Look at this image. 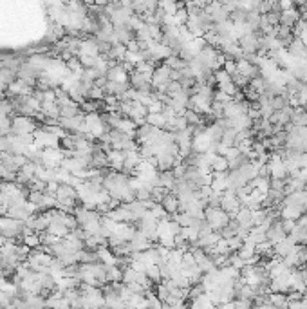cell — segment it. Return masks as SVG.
I'll list each match as a JSON object with an SVG mask.
<instances>
[{
	"mask_svg": "<svg viewBox=\"0 0 307 309\" xmlns=\"http://www.w3.org/2000/svg\"><path fill=\"white\" fill-rule=\"evenodd\" d=\"M204 219L208 221L212 226H213V230H222L224 226L228 224V221H230V215H228L222 208H212V206H206L204 208Z\"/></svg>",
	"mask_w": 307,
	"mask_h": 309,
	"instance_id": "cell-1",
	"label": "cell"
},
{
	"mask_svg": "<svg viewBox=\"0 0 307 309\" xmlns=\"http://www.w3.org/2000/svg\"><path fill=\"white\" fill-rule=\"evenodd\" d=\"M36 129V123L33 121L31 116H18L11 123V132L13 134H31Z\"/></svg>",
	"mask_w": 307,
	"mask_h": 309,
	"instance_id": "cell-2",
	"label": "cell"
},
{
	"mask_svg": "<svg viewBox=\"0 0 307 309\" xmlns=\"http://www.w3.org/2000/svg\"><path fill=\"white\" fill-rule=\"evenodd\" d=\"M206 11L210 13V17L213 20V24H219V22H224L230 18V11H228V7L220 2V0H213L212 4L206 6Z\"/></svg>",
	"mask_w": 307,
	"mask_h": 309,
	"instance_id": "cell-3",
	"label": "cell"
},
{
	"mask_svg": "<svg viewBox=\"0 0 307 309\" xmlns=\"http://www.w3.org/2000/svg\"><path fill=\"white\" fill-rule=\"evenodd\" d=\"M259 34H260V31H253V33L238 36V46H240L242 52H257L259 51Z\"/></svg>",
	"mask_w": 307,
	"mask_h": 309,
	"instance_id": "cell-4",
	"label": "cell"
},
{
	"mask_svg": "<svg viewBox=\"0 0 307 309\" xmlns=\"http://www.w3.org/2000/svg\"><path fill=\"white\" fill-rule=\"evenodd\" d=\"M266 235H267V240H269L271 244H277L278 240L284 239L287 233H285L284 228H282V217H278V219H275V221H273L271 226L267 228Z\"/></svg>",
	"mask_w": 307,
	"mask_h": 309,
	"instance_id": "cell-5",
	"label": "cell"
},
{
	"mask_svg": "<svg viewBox=\"0 0 307 309\" xmlns=\"http://www.w3.org/2000/svg\"><path fill=\"white\" fill-rule=\"evenodd\" d=\"M298 20H300V11L296 7H287V9H284V11L280 13V26L293 29Z\"/></svg>",
	"mask_w": 307,
	"mask_h": 309,
	"instance_id": "cell-6",
	"label": "cell"
},
{
	"mask_svg": "<svg viewBox=\"0 0 307 309\" xmlns=\"http://www.w3.org/2000/svg\"><path fill=\"white\" fill-rule=\"evenodd\" d=\"M295 240L291 239L289 235H285L284 239L282 240H278L277 244H273V250H275V255H277V257H280V258H284L285 255H287V253L291 252V250H293V248H295Z\"/></svg>",
	"mask_w": 307,
	"mask_h": 309,
	"instance_id": "cell-7",
	"label": "cell"
},
{
	"mask_svg": "<svg viewBox=\"0 0 307 309\" xmlns=\"http://www.w3.org/2000/svg\"><path fill=\"white\" fill-rule=\"evenodd\" d=\"M287 54H291L293 58H298V60H304V56H306V51H307V44H304V42L298 38V36H295L293 38V42H291L289 46H287Z\"/></svg>",
	"mask_w": 307,
	"mask_h": 309,
	"instance_id": "cell-8",
	"label": "cell"
},
{
	"mask_svg": "<svg viewBox=\"0 0 307 309\" xmlns=\"http://www.w3.org/2000/svg\"><path fill=\"white\" fill-rule=\"evenodd\" d=\"M161 205L170 215H174V213L179 212V199H177V195H175L174 192H168V194L165 195L161 201Z\"/></svg>",
	"mask_w": 307,
	"mask_h": 309,
	"instance_id": "cell-9",
	"label": "cell"
},
{
	"mask_svg": "<svg viewBox=\"0 0 307 309\" xmlns=\"http://www.w3.org/2000/svg\"><path fill=\"white\" fill-rule=\"evenodd\" d=\"M228 168H230V161H228L226 155L217 154V152H215L213 157H212V170L213 172H228Z\"/></svg>",
	"mask_w": 307,
	"mask_h": 309,
	"instance_id": "cell-10",
	"label": "cell"
},
{
	"mask_svg": "<svg viewBox=\"0 0 307 309\" xmlns=\"http://www.w3.org/2000/svg\"><path fill=\"white\" fill-rule=\"evenodd\" d=\"M175 176L172 170H159V186H163V188L166 190H172L175 184Z\"/></svg>",
	"mask_w": 307,
	"mask_h": 309,
	"instance_id": "cell-11",
	"label": "cell"
},
{
	"mask_svg": "<svg viewBox=\"0 0 307 309\" xmlns=\"http://www.w3.org/2000/svg\"><path fill=\"white\" fill-rule=\"evenodd\" d=\"M287 235H289L291 239L295 240L296 244H306V240H307V228H306V226H302V224L296 223V226L291 230Z\"/></svg>",
	"mask_w": 307,
	"mask_h": 309,
	"instance_id": "cell-12",
	"label": "cell"
},
{
	"mask_svg": "<svg viewBox=\"0 0 307 309\" xmlns=\"http://www.w3.org/2000/svg\"><path fill=\"white\" fill-rule=\"evenodd\" d=\"M237 129L235 127H226L224 132H222V139H220V143L224 145V147H235V139H237Z\"/></svg>",
	"mask_w": 307,
	"mask_h": 309,
	"instance_id": "cell-13",
	"label": "cell"
},
{
	"mask_svg": "<svg viewBox=\"0 0 307 309\" xmlns=\"http://www.w3.org/2000/svg\"><path fill=\"white\" fill-rule=\"evenodd\" d=\"M163 62L166 63L170 69H177V71H183V69L188 65V62L186 60H183V58L179 56V54H170V56H166Z\"/></svg>",
	"mask_w": 307,
	"mask_h": 309,
	"instance_id": "cell-14",
	"label": "cell"
},
{
	"mask_svg": "<svg viewBox=\"0 0 307 309\" xmlns=\"http://www.w3.org/2000/svg\"><path fill=\"white\" fill-rule=\"evenodd\" d=\"M269 300H271L273 308H287V293L269 291Z\"/></svg>",
	"mask_w": 307,
	"mask_h": 309,
	"instance_id": "cell-15",
	"label": "cell"
},
{
	"mask_svg": "<svg viewBox=\"0 0 307 309\" xmlns=\"http://www.w3.org/2000/svg\"><path fill=\"white\" fill-rule=\"evenodd\" d=\"M222 69H224L230 76H233L235 73H237V60H233V58H226L224 63H222Z\"/></svg>",
	"mask_w": 307,
	"mask_h": 309,
	"instance_id": "cell-16",
	"label": "cell"
},
{
	"mask_svg": "<svg viewBox=\"0 0 307 309\" xmlns=\"http://www.w3.org/2000/svg\"><path fill=\"white\" fill-rule=\"evenodd\" d=\"M228 240V246H230V250L232 252H237L238 248L242 246V242H244V239L240 237V235H233V237H230V239H226Z\"/></svg>",
	"mask_w": 307,
	"mask_h": 309,
	"instance_id": "cell-17",
	"label": "cell"
},
{
	"mask_svg": "<svg viewBox=\"0 0 307 309\" xmlns=\"http://www.w3.org/2000/svg\"><path fill=\"white\" fill-rule=\"evenodd\" d=\"M296 226V221L295 219H282V228H284L285 233H289L291 230Z\"/></svg>",
	"mask_w": 307,
	"mask_h": 309,
	"instance_id": "cell-18",
	"label": "cell"
},
{
	"mask_svg": "<svg viewBox=\"0 0 307 309\" xmlns=\"http://www.w3.org/2000/svg\"><path fill=\"white\" fill-rule=\"evenodd\" d=\"M224 6L228 7V11H233L235 7H238L240 6V0H220Z\"/></svg>",
	"mask_w": 307,
	"mask_h": 309,
	"instance_id": "cell-19",
	"label": "cell"
},
{
	"mask_svg": "<svg viewBox=\"0 0 307 309\" xmlns=\"http://www.w3.org/2000/svg\"><path fill=\"white\" fill-rule=\"evenodd\" d=\"M296 223L302 224V226H306V228H307V210H304V213H302L300 217L296 219Z\"/></svg>",
	"mask_w": 307,
	"mask_h": 309,
	"instance_id": "cell-20",
	"label": "cell"
},
{
	"mask_svg": "<svg viewBox=\"0 0 307 309\" xmlns=\"http://www.w3.org/2000/svg\"><path fill=\"white\" fill-rule=\"evenodd\" d=\"M300 300H302V306H304V308H307V291L302 293V298H300Z\"/></svg>",
	"mask_w": 307,
	"mask_h": 309,
	"instance_id": "cell-21",
	"label": "cell"
},
{
	"mask_svg": "<svg viewBox=\"0 0 307 309\" xmlns=\"http://www.w3.org/2000/svg\"><path fill=\"white\" fill-rule=\"evenodd\" d=\"M306 246H307V240H306Z\"/></svg>",
	"mask_w": 307,
	"mask_h": 309,
	"instance_id": "cell-22",
	"label": "cell"
}]
</instances>
